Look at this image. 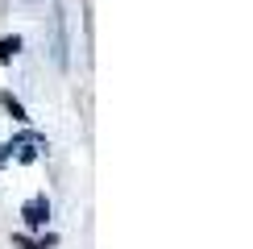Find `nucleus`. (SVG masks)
<instances>
[{
	"label": "nucleus",
	"mask_w": 253,
	"mask_h": 249,
	"mask_svg": "<svg viewBox=\"0 0 253 249\" xmlns=\"http://www.w3.org/2000/svg\"><path fill=\"white\" fill-rule=\"evenodd\" d=\"M13 249H46L42 237H29V233H13Z\"/></svg>",
	"instance_id": "nucleus-4"
},
{
	"label": "nucleus",
	"mask_w": 253,
	"mask_h": 249,
	"mask_svg": "<svg viewBox=\"0 0 253 249\" xmlns=\"http://www.w3.org/2000/svg\"><path fill=\"white\" fill-rule=\"evenodd\" d=\"M8 158H13V145H8V141H4V145H0V166H4Z\"/></svg>",
	"instance_id": "nucleus-5"
},
{
	"label": "nucleus",
	"mask_w": 253,
	"mask_h": 249,
	"mask_svg": "<svg viewBox=\"0 0 253 249\" xmlns=\"http://www.w3.org/2000/svg\"><path fill=\"white\" fill-rule=\"evenodd\" d=\"M21 50H25V38L21 34H8V38H0V67H8Z\"/></svg>",
	"instance_id": "nucleus-2"
},
{
	"label": "nucleus",
	"mask_w": 253,
	"mask_h": 249,
	"mask_svg": "<svg viewBox=\"0 0 253 249\" xmlns=\"http://www.w3.org/2000/svg\"><path fill=\"white\" fill-rule=\"evenodd\" d=\"M50 220V200L46 195H29L25 204H21V224L29 228V233H42Z\"/></svg>",
	"instance_id": "nucleus-1"
},
{
	"label": "nucleus",
	"mask_w": 253,
	"mask_h": 249,
	"mask_svg": "<svg viewBox=\"0 0 253 249\" xmlns=\"http://www.w3.org/2000/svg\"><path fill=\"white\" fill-rule=\"evenodd\" d=\"M0 104H4V112H8V117H13L17 124H29V112H25V104H21V100L13 96V91H0Z\"/></svg>",
	"instance_id": "nucleus-3"
}]
</instances>
